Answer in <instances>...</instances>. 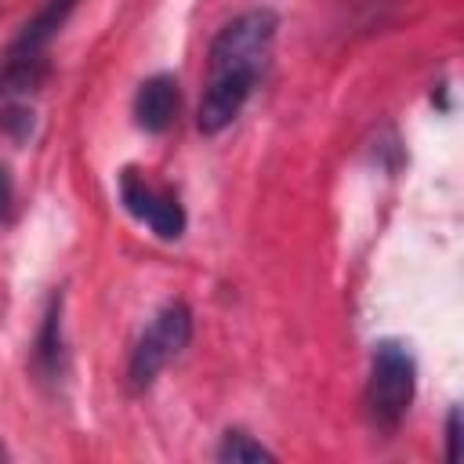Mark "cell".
Wrapping results in <instances>:
<instances>
[{"instance_id":"8","label":"cell","mask_w":464,"mask_h":464,"mask_svg":"<svg viewBox=\"0 0 464 464\" xmlns=\"http://www.w3.org/2000/svg\"><path fill=\"white\" fill-rule=\"evenodd\" d=\"M58 359H62V301H51V312L36 341V366L44 370V377L58 373Z\"/></svg>"},{"instance_id":"2","label":"cell","mask_w":464,"mask_h":464,"mask_svg":"<svg viewBox=\"0 0 464 464\" xmlns=\"http://www.w3.org/2000/svg\"><path fill=\"white\" fill-rule=\"evenodd\" d=\"M192 337V312L181 304V301H170L163 304L152 323L145 326L141 341L134 344V355H130V388L134 392H145L152 388V381L160 377V370L188 344Z\"/></svg>"},{"instance_id":"5","label":"cell","mask_w":464,"mask_h":464,"mask_svg":"<svg viewBox=\"0 0 464 464\" xmlns=\"http://www.w3.org/2000/svg\"><path fill=\"white\" fill-rule=\"evenodd\" d=\"M254 69H225V72H210L207 91L199 98V112H196V127L203 134H221L250 102L254 87H257Z\"/></svg>"},{"instance_id":"4","label":"cell","mask_w":464,"mask_h":464,"mask_svg":"<svg viewBox=\"0 0 464 464\" xmlns=\"http://www.w3.org/2000/svg\"><path fill=\"white\" fill-rule=\"evenodd\" d=\"M120 199H123L127 214L138 218L141 225H149L160 239H178L185 232V210H181V203L174 196L152 188L145 181V174L134 170V167H127L120 174Z\"/></svg>"},{"instance_id":"7","label":"cell","mask_w":464,"mask_h":464,"mask_svg":"<svg viewBox=\"0 0 464 464\" xmlns=\"http://www.w3.org/2000/svg\"><path fill=\"white\" fill-rule=\"evenodd\" d=\"M76 0H47L18 33V40L11 44L7 62H29V58H44L47 44L58 36V29L65 25V18L72 14Z\"/></svg>"},{"instance_id":"12","label":"cell","mask_w":464,"mask_h":464,"mask_svg":"<svg viewBox=\"0 0 464 464\" xmlns=\"http://www.w3.org/2000/svg\"><path fill=\"white\" fill-rule=\"evenodd\" d=\"M4 457H7V450H4V446H0V460H4Z\"/></svg>"},{"instance_id":"9","label":"cell","mask_w":464,"mask_h":464,"mask_svg":"<svg viewBox=\"0 0 464 464\" xmlns=\"http://www.w3.org/2000/svg\"><path fill=\"white\" fill-rule=\"evenodd\" d=\"M276 453L268 450V446H261V442H254L246 431H228L225 439H221V446H218V460H225V464H239V460H272Z\"/></svg>"},{"instance_id":"1","label":"cell","mask_w":464,"mask_h":464,"mask_svg":"<svg viewBox=\"0 0 464 464\" xmlns=\"http://www.w3.org/2000/svg\"><path fill=\"white\" fill-rule=\"evenodd\" d=\"M413 388H417V366L406 344L377 341L370 359V381H366V410L381 431H395L402 424L413 402Z\"/></svg>"},{"instance_id":"3","label":"cell","mask_w":464,"mask_h":464,"mask_svg":"<svg viewBox=\"0 0 464 464\" xmlns=\"http://www.w3.org/2000/svg\"><path fill=\"white\" fill-rule=\"evenodd\" d=\"M276 29H279V18L268 7L243 11L239 18H232L214 36L207 69L210 72H225V69H254V72H261V65L268 58V47L276 40Z\"/></svg>"},{"instance_id":"6","label":"cell","mask_w":464,"mask_h":464,"mask_svg":"<svg viewBox=\"0 0 464 464\" xmlns=\"http://www.w3.org/2000/svg\"><path fill=\"white\" fill-rule=\"evenodd\" d=\"M178 105H181V91H178V80L170 72H156L149 76L138 94H134V120L141 130L149 134H163L174 116H178Z\"/></svg>"},{"instance_id":"10","label":"cell","mask_w":464,"mask_h":464,"mask_svg":"<svg viewBox=\"0 0 464 464\" xmlns=\"http://www.w3.org/2000/svg\"><path fill=\"white\" fill-rule=\"evenodd\" d=\"M457 442H460V410L453 406L446 420V460H457Z\"/></svg>"},{"instance_id":"11","label":"cell","mask_w":464,"mask_h":464,"mask_svg":"<svg viewBox=\"0 0 464 464\" xmlns=\"http://www.w3.org/2000/svg\"><path fill=\"white\" fill-rule=\"evenodd\" d=\"M7 203H11V178H7V170L0 167V218H4Z\"/></svg>"}]
</instances>
